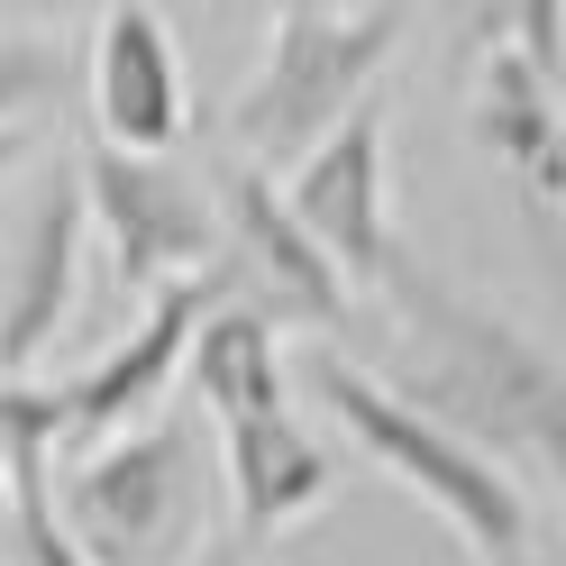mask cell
<instances>
[{
	"label": "cell",
	"mask_w": 566,
	"mask_h": 566,
	"mask_svg": "<svg viewBox=\"0 0 566 566\" xmlns=\"http://www.w3.org/2000/svg\"><path fill=\"white\" fill-rule=\"evenodd\" d=\"M210 210H220V238H229V283H238V302L256 311L265 329H283V321L338 329V321H347V283L321 265V247L293 229V210L274 201L265 174L229 165Z\"/></svg>",
	"instance_id": "obj_9"
},
{
	"label": "cell",
	"mask_w": 566,
	"mask_h": 566,
	"mask_svg": "<svg viewBox=\"0 0 566 566\" xmlns=\"http://www.w3.org/2000/svg\"><path fill=\"white\" fill-rule=\"evenodd\" d=\"M74 274H83V184L74 165H46L10 247V283H0V384H19L55 347L64 311H74Z\"/></svg>",
	"instance_id": "obj_11"
},
{
	"label": "cell",
	"mask_w": 566,
	"mask_h": 566,
	"mask_svg": "<svg viewBox=\"0 0 566 566\" xmlns=\"http://www.w3.org/2000/svg\"><path fill=\"white\" fill-rule=\"evenodd\" d=\"M184 375H192V394H201V411L220 430L229 420H256V411H283V347L247 302L201 311V329L184 347Z\"/></svg>",
	"instance_id": "obj_13"
},
{
	"label": "cell",
	"mask_w": 566,
	"mask_h": 566,
	"mask_svg": "<svg viewBox=\"0 0 566 566\" xmlns=\"http://www.w3.org/2000/svg\"><path fill=\"white\" fill-rule=\"evenodd\" d=\"M0 512H10V467H0Z\"/></svg>",
	"instance_id": "obj_17"
},
{
	"label": "cell",
	"mask_w": 566,
	"mask_h": 566,
	"mask_svg": "<svg viewBox=\"0 0 566 566\" xmlns=\"http://www.w3.org/2000/svg\"><path fill=\"white\" fill-rule=\"evenodd\" d=\"M55 521L83 566H192L210 539L192 420H137L128 439L74 457L55 484Z\"/></svg>",
	"instance_id": "obj_4"
},
{
	"label": "cell",
	"mask_w": 566,
	"mask_h": 566,
	"mask_svg": "<svg viewBox=\"0 0 566 566\" xmlns=\"http://www.w3.org/2000/svg\"><path fill=\"white\" fill-rule=\"evenodd\" d=\"M530 566H539V557H530Z\"/></svg>",
	"instance_id": "obj_18"
},
{
	"label": "cell",
	"mask_w": 566,
	"mask_h": 566,
	"mask_svg": "<svg viewBox=\"0 0 566 566\" xmlns=\"http://www.w3.org/2000/svg\"><path fill=\"white\" fill-rule=\"evenodd\" d=\"M302 384H311V402L347 430V448H366L394 484L420 493V512H439L457 539H467L475 566H530L539 557V503L521 493V475H503L493 457L457 448L420 411H402L366 366H347V357H311Z\"/></svg>",
	"instance_id": "obj_2"
},
{
	"label": "cell",
	"mask_w": 566,
	"mask_h": 566,
	"mask_svg": "<svg viewBox=\"0 0 566 566\" xmlns=\"http://www.w3.org/2000/svg\"><path fill=\"white\" fill-rule=\"evenodd\" d=\"M28 156H38V137H28V128H0V174L28 165Z\"/></svg>",
	"instance_id": "obj_15"
},
{
	"label": "cell",
	"mask_w": 566,
	"mask_h": 566,
	"mask_svg": "<svg viewBox=\"0 0 566 566\" xmlns=\"http://www.w3.org/2000/svg\"><path fill=\"white\" fill-rule=\"evenodd\" d=\"M220 302H238L229 265H210V274H192V283H165V293L137 311V329H128L119 347H101L92 366H74L64 384H46L55 448L92 457V448L128 439L137 420L165 402V384L184 375V347H192V329H201V311H220Z\"/></svg>",
	"instance_id": "obj_7"
},
{
	"label": "cell",
	"mask_w": 566,
	"mask_h": 566,
	"mask_svg": "<svg viewBox=\"0 0 566 566\" xmlns=\"http://www.w3.org/2000/svg\"><path fill=\"white\" fill-rule=\"evenodd\" d=\"M55 64H64L55 38H10V28H0V128H19L55 92Z\"/></svg>",
	"instance_id": "obj_14"
},
{
	"label": "cell",
	"mask_w": 566,
	"mask_h": 566,
	"mask_svg": "<svg viewBox=\"0 0 566 566\" xmlns=\"http://www.w3.org/2000/svg\"><path fill=\"white\" fill-rule=\"evenodd\" d=\"M229 493H238V548L256 557L265 539H283L302 512L329 503V448L283 411H256V420H229Z\"/></svg>",
	"instance_id": "obj_12"
},
{
	"label": "cell",
	"mask_w": 566,
	"mask_h": 566,
	"mask_svg": "<svg viewBox=\"0 0 566 566\" xmlns=\"http://www.w3.org/2000/svg\"><path fill=\"white\" fill-rule=\"evenodd\" d=\"M192 566H247V548H238V539H201V557H192Z\"/></svg>",
	"instance_id": "obj_16"
},
{
	"label": "cell",
	"mask_w": 566,
	"mask_h": 566,
	"mask_svg": "<svg viewBox=\"0 0 566 566\" xmlns=\"http://www.w3.org/2000/svg\"><path fill=\"white\" fill-rule=\"evenodd\" d=\"M274 201L293 210V229L321 247V265L347 283V293H375L384 256H394V229H384V119L375 111L338 119L321 147L283 174Z\"/></svg>",
	"instance_id": "obj_8"
},
{
	"label": "cell",
	"mask_w": 566,
	"mask_h": 566,
	"mask_svg": "<svg viewBox=\"0 0 566 566\" xmlns=\"http://www.w3.org/2000/svg\"><path fill=\"white\" fill-rule=\"evenodd\" d=\"M475 137L484 156L530 192V210H557L566 184V111H557V0H521L512 19H475V64H467Z\"/></svg>",
	"instance_id": "obj_5"
},
{
	"label": "cell",
	"mask_w": 566,
	"mask_h": 566,
	"mask_svg": "<svg viewBox=\"0 0 566 566\" xmlns=\"http://www.w3.org/2000/svg\"><path fill=\"white\" fill-rule=\"evenodd\" d=\"M83 83H92L101 147H119V156H165L184 137V119H192L184 55H174V28L156 10H101Z\"/></svg>",
	"instance_id": "obj_10"
},
{
	"label": "cell",
	"mask_w": 566,
	"mask_h": 566,
	"mask_svg": "<svg viewBox=\"0 0 566 566\" xmlns=\"http://www.w3.org/2000/svg\"><path fill=\"white\" fill-rule=\"evenodd\" d=\"M83 184V229L111 238V274L128 293H165V283H192L220 256V210L192 184L174 156H119V147H92L74 165Z\"/></svg>",
	"instance_id": "obj_6"
},
{
	"label": "cell",
	"mask_w": 566,
	"mask_h": 566,
	"mask_svg": "<svg viewBox=\"0 0 566 566\" xmlns=\"http://www.w3.org/2000/svg\"><path fill=\"white\" fill-rule=\"evenodd\" d=\"M402 46V10H274L265 55L229 111V147L247 174H293L338 119L366 111V83Z\"/></svg>",
	"instance_id": "obj_3"
},
{
	"label": "cell",
	"mask_w": 566,
	"mask_h": 566,
	"mask_svg": "<svg viewBox=\"0 0 566 566\" xmlns=\"http://www.w3.org/2000/svg\"><path fill=\"white\" fill-rule=\"evenodd\" d=\"M384 311H394V375H375L402 411H420L430 430H448L457 448L493 457V467H530L557 475V439H566V402H557V357L530 329H512L503 311L467 302L457 283H439L430 265H411L402 247L375 274Z\"/></svg>",
	"instance_id": "obj_1"
}]
</instances>
